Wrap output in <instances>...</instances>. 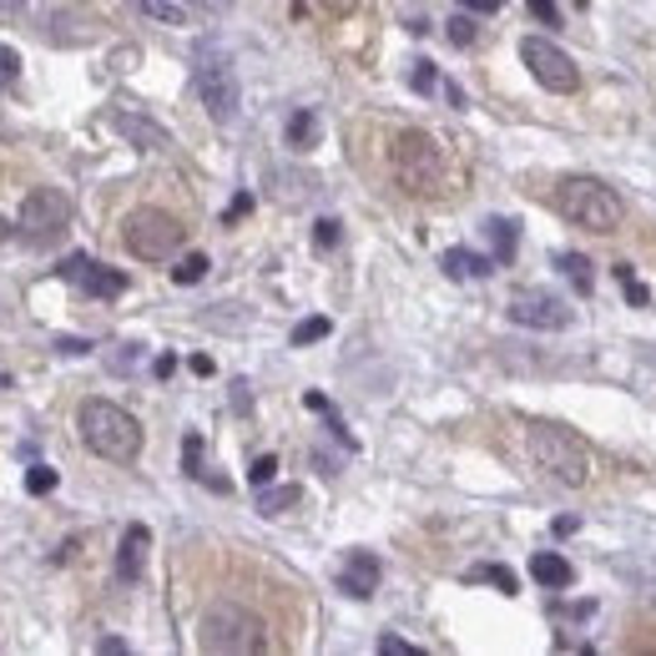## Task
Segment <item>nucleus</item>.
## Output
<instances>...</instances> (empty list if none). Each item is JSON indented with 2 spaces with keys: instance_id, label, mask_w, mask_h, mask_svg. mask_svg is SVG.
Masks as SVG:
<instances>
[{
  "instance_id": "nucleus-28",
  "label": "nucleus",
  "mask_w": 656,
  "mask_h": 656,
  "mask_svg": "<svg viewBox=\"0 0 656 656\" xmlns=\"http://www.w3.org/2000/svg\"><path fill=\"white\" fill-rule=\"evenodd\" d=\"M182 465H187V475L203 480V440H197V434H187V440H182Z\"/></svg>"
},
{
  "instance_id": "nucleus-17",
  "label": "nucleus",
  "mask_w": 656,
  "mask_h": 656,
  "mask_svg": "<svg viewBox=\"0 0 656 656\" xmlns=\"http://www.w3.org/2000/svg\"><path fill=\"white\" fill-rule=\"evenodd\" d=\"M556 268H561L566 283H571L581 299L585 293H596V273H591V262H585L581 252H556Z\"/></svg>"
},
{
  "instance_id": "nucleus-9",
  "label": "nucleus",
  "mask_w": 656,
  "mask_h": 656,
  "mask_svg": "<svg viewBox=\"0 0 656 656\" xmlns=\"http://www.w3.org/2000/svg\"><path fill=\"white\" fill-rule=\"evenodd\" d=\"M72 197L61 187H31L21 197V213H15V223H21L25 238H51V233H66V223H72Z\"/></svg>"
},
{
  "instance_id": "nucleus-16",
  "label": "nucleus",
  "mask_w": 656,
  "mask_h": 656,
  "mask_svg": "<svg viewBox=\"0 0 656 656\" xmlns=\"http://www.w3.org/2000/svg\"><path fill=\"white\" fill-rule=\"evenodd\" d=\"M440 268L450 278H460V283H465V278H485V273H495V262L490 258H480V252H470V248H450L440 258Z\"/></svg>"
},
{
  "instance_id": "nucleus-11",
  "label": "nucleus",
  "mask_w": 656,
  "mask_h": 656,
  "mask_svg": "<svg viewBox=\"0 0 656 656\" xmlns=\"http://www.w3.org/2000/svg\"><path fill=\"white\" fill-rule=\"evenodd\" d=\"M61 278H72V283H82L92 299H121L127 293V273H117V268H101V262H92L86 252H72V258L56 268Z\"/></svg>"
},
{
  "instance_id": "nucleus-25",
  "label": "nucleus",
  "mask_w": 656,
  "mask_h": 656,
  "mask_svg": "<svg viewBox=\"0 0 656 656\" xmlns=\"http://www.w3.org/2000/svg\"><path fill=\"white\" fill-rule=\"evenodd\" d=\"M329 329H334V323H329V319H303L299 323V329H293V344H319V338H329Z\"/></svg>"
},
{
  "instance_id": "nucleus-33",
  "label": "nucleus",
  "mask_w": 656,
  "mask_h": 656,
  "mask_svg": "<svg viewBox=\"0 0 656 656\" xmlns=\"http://www.w3.org/2000/svg\"><path fill=\"white\" fill-rule=\"evenodd\" d=\"M379 652L384 656H419V646H409L405 636H379Z\"/></svg>"
},
{
  "instance_id": "nucleus-19",
  "label": "nucleus",
  "mask_w": 656,
  "mask_h": 656,
  "mask_svg": "<svg viewBox=\"0 0 656 656\" xmlns=\"http://www.w3.org/2000/svg\"><path fill=\"white\" fill-rule=\"evenodd\" d=\"M137 11L152 15V21H162V25H187L192 21V11L182 6V0H137Z\"/></svg>"
},
{
  "instance_id": "nucleus-2",
  "label": "nucleus",
  "mask_w": 656,
  "mask_h": 656,
  "mask_svg": "<svg viewBox=\"0 0 656 656\" xmlns=\"http://www.w3.org/2000/svg\"><path fill=\"white\" fill-rule=\"evenodd\" d=\"M76 424H82L86 450L111 460V465H131V460L142 454V424L121 405H111V399H86Z\"/></svg>"
},
{
  "instance_id": "nucleus-8",
  "label": "nucleus",
  "mask_w": 656,
  "mask_h": 656,
  "mask_svg": "<svg viewBox=\"0 0 656 656\" xmlns=\"http://www.w3.org/2000/svg\"><path fill=\"white\" fill-rule=\"evenodd\" d=\"M520 61L530 66V76H536L546 92H556V96L581 92V72H576V61L566 56L561 46H550V41H540V36H525L520 41Z\"/></svg>"
},
{
  "instance_id": "nucleus-3",
  "label": "nucleus",
  "mask_w": 656,
  "mask_h": 656,
  "mask_svg": "<svg viewBox=\"0 0 656 656\" xmlns=\"http://www.w3.org/2000/svg\"><path fill=\"white\" fill-rule=\"evenodd\" d=\"M525 450H530V460H536L556 485L581 490L585 480H591V444L576 430H566V424H546V419L530 424V430H525Z\"/></svg>"
},
{
  "instance_id": "nucleus-18",
  "label": "nucleus",
  "mask_w": 656,
  "mask_h": 656,
  "mask_svg": "<svg viewBox=\"0 0 656 656\" xmlns=\"http://www.w3.org/2000/svg\"><path fill=\"white\" fill-rule=\"evenodd\" d=\"M299 501H303L299 485H273V490L262 485V490H258V515H268V520H273V515H288Z\"/></svg>"
},
{
  "instance_id": "nucleus-6",
  "label": "nucleus",
  "mask_w": 656,
  "mask_h": 656,
  "mask_svg": "<svg viewBox=\"0 0 656 656\" xmlns=\"http://www.w3.org/2000/svg\"><path fill=\"white\" fill-rule=\"evenodd\" d=\"M192 86H197L213 121L238 117V72H233V56L217 41H203V46L192 51Z\"/></svg>"
},
{
  "instance_id": "nucleus-42",
  "label": "nucleus",
  "mask_w": 656,
  "mask_h": 656,
  "mask_svg": "<svg viewBox=\"0 0 656 656\" xmlns=\"http://www.w3.org/2000/svg\"><path fill=\"white\" fill-rule=\"evenodd\" d=\"M6 233H15V223H11V217H0V238H6Z\"/></svg>"
},
{
  "instance_id": "nucleus-15",
  "label": "nucleus",
  "mask_w": 656,
  "mask_h": 656,
  "mask_svg": "<svg viewBox=\"0 0 656 656\" xmlns=\"http://www.w3.org/2000/svg\"><path fill=\"white\" fill-rule=\"evenodd\" d=\"M530 576H536L546 591H566V585L576 581V566L566 561V556H556V550H540V556H530Z\"/></svg>"
},
{
  "instance_id": "nucleus-14",
  "label": "nucleus",
  "mask_w": 656,
  "mask_h": 656,
  "mask_svg": "<svg viewBox=\"0 0 656 656\" xmlns=\"http://www.w3.org/2000/svg\"><path fill=\"white\" fill-rule=\"evenodd\" d=\"M111 131L127 137L131 147H142V152H162V147H172L168 127H157L152 117H131V111H111Z\"/></svg>"
},
{
  "instance_id": "nucleus-31",
  "label": "nucleus",
  "mask_w": 656,
  "mask_h": 656,
  "mask_svg": "<svg viewBox=\"0 0 656 656\" xmlns=\"http://www.w3.org/2000/svg\"><path fill=\"white\" fill-rule=\"evenodd\" d=\"M450 41H454V46H475V21H470V15H454V21H450Z\"/></svg>"
},
{
  "instance_id": "nucleus-40",
  "label": "nucleus",
  "mask_w": 656,
  "mask_h": 656,
  "mask_svg": "<svg viewBox=\"0 0 656 656\" xmlns=\"http://www.w3.org/2000/svg\"><path fill=\"white\" fill-rule=\"evenodd\" d=\"M15 15H25V0H0V21H15Z\"/></svg>"
},
{
  "instance_id": "nucleus-29",
  "label": "nucleus",
  "mask_w": 656,
  "mask_h": 656,
  "mask_svg": "<svg viewBox=\"0 0 656 656\" xmlns=\"http://www.w3.org/2000/svg\"><path fill=\"white\" fill-rule=\"evenodd\" d=\"M273 475H278V460H273V454H258V460H252V470H248V480H252V485H273Z\"/></svg>"
},
{
  "instance_id": "nucleus-38",
  "label": "nucleus",
  "mask_w": 656,
  "mask_h": 656,
  "mask_svg": "<svg viewBox=\"0 0 656 656\" xmlns=\"http://www.w3.org/2000/svg\"><path fill=\"white\" fill-rule=\"evenodd\" d=\"M248 207H252V197L243 192V197H233V207H227V223H238V217H248Z\"/></svg>"
},
{
  "instance_id": "nucleus-37",
  "label": "nucleus",
  "mask_w": 656,
  "mask_h": 656,
  "mask_svg": "<svg viewBox=\"0 0 656 656\" xmlns=\"http://www.w3.org/2000/svg\"><path fill=\"white\" fill-rule=\"evenodd\" d=\"M56 354H92V344H86V338H56Z\"/></svg>"
},
{
  "instance_id": "nucleus-41",
  "label": "nucleus",
  "mask_w": 656,
  "mask_h": 656,
  "mask_svg": "<svg viewBox=\"0 0 656 656\" xmlns=\"http://www.w3.org/2000/svg\"><path fill=\"white\" fill-rule=\"evenodd\" d=\"M96 652H107V656H121V652H127V642H121V636H107V642L96 646Z\"/></svg>"
},
{
  "instance_id": "nucleus-32",
  "label": "nucleus",
  "mask_w": 656,
  "mask_h": 656,
  "mask_svg": "<svg viewBox=\"0 0 656 656\" xmlns=\"http://www.w3.org/2000/svg\"><path fill=\"white\" fill-rule=\"evenodd\" d=\"M313 243H319L323 252L334 248V243H338V223H334V217H323V223H313Z\"/></svg>"
},
{
  "instance_id": "nucleus-35",
  "label": "nucleus",
  "mask_w": 656,
  "mask_h": 656,
  "mask_svg": "<svg viewBox=\"0 0 656 656\" xmlns=\"http://www.w3.org/2000/svg\"><path fill=\"white\" fill-rule=\"evenodd\" d=\"M530 15L546 25H561V11H556V0H530Z\"/></svg>"
},
{
  "instance_id": "nucleus-13",
  "label": "nucleus",
  "mask_w": 656,
  "mask_h": 656,
  "mask_svg": "<svg viewBox=\"0 0 656 656\" xmlns=\"http://www.w3.org/2000/svg\"><path fill=\"white\" fill-rule=\"evenodd\" d=\"M147 550H152V530L147 525H127V536L117 546V581H142L147 571Z\"/></svg>"
},
{
  "instance_id": "nucleus-21",
  "label": "nucleus",
  "mask_w": 656,
  "mask_h": 656,
  "mask_svg": "<svg viewBox=\"0 0 656 656\" xmlns=\"http://www.w3.org/2000/svg\"><path fill=\"white\" fill-rule=\"evenodd\" d=\"M611 273H616V283H621V293H626V303H632V309H652V293H646V283L632 273V268H626V262H616Z\"/></svg>"
},
{
  "instance_id": "nucleus-39",
  "label": "nucleus",
  "mask_w": 656,
  "mask_h": 656,
  "mask_svg": "<svg viewBox=\"0 0 656 656\" xmlns=\"http://www.w3.org/2000/svg\"><path fill=\"white\" fill-rule=\"evenodd\" d=\"M319 6H323V11H329V15H348V11H354V6H358V0H319Z\"/></svg>"
},
{
  "instance_id": "nucleus-4",
  "label": "nucleus",
  "mask_w": 656,
  "mask_h": 656,
  "mask_svg": "<svg viewBox=\"0 0 656 656\" xmlns=\"http://www.w3.org/2000/svg\"><path fill=\"white\" fill-rule=\"evenodd\" d=\"M550 207L566 217V223L585 227V233H616L626 223V203L596 178H566L561 187L550 192Z\"/></svg>"
},
{
  "instance_id": "nucleus-26",
  "label": "nucleus",
  "mask_w": 656,
  "mask_h": 656,
  "mask_svg": "<svg viewBox=\"0 0 656 656\" xmlns=\"http://www.w3.org/2000/svg\"><path fill=\"white\" fill-rule=\"evenodd\" d=\"M25 490H31V495H51V490H56V470H51V465H31V470H25Z\"/></svg>"
},
{
  "instance_id": "nucleus-12",
  "label": "nucleus",
  "mask_w": 656,
  "mask_h": 656,
  "mask_svg": "<svg viewBox=\"0 0 656 656\" xmlns=\"http://www.w3.org/2000/svg\"><path fill=\"white\" fill-rule=\"evenodd\" d=\"M379 576H384L379 556H369V550H354V556L344 561V571H338V591H344V596H354V601H369L374 591H379Z\"/></svg>"
},
{
  "instance_id": "nucleus-30",
  "label": "nucleus",
  "mask_w": 656,
  "mask_h": 656,
  "mask_svg": "<svg viewBox=\"0 0 656 656\" xmlns=\"http://www.w3.org/2000/svg\"><path fill=\"white\" fill-rule=\"evenodd\" d=\"M15 76H21V56H15L11 46H0V92L15 86Z\"/></svg>"
},
{
  "instance_id": "nucleus-5",
  "label": "nucleus",
  "mask_w": 656,
  "mask_h": 656,
  "mask_svg": "<svg viewBox=\"0 0 656 656\" xmlns=\"http://www.w3.org/2000/svg\"><path fill=\"white\" fill-rule=\"evenodd\" d=\"M197 646H203V652H217V656H258L273 642H268V626H262L248 606L217 601V606H207L203 626H197Z\"/></svg>"
},
{
  "instance_id": "nucleus-36",
  "label": "nucleus",
  "mask_w": 656,
  "mask_h": 656,
  "mask_svg": "<svg viewBox=\"0 0 656 656\" xmlns=\"http://www.w3.org/2000/svg\"><path fill=\"white\" fill-rule=\"evenodd\" d=\"M460 11H475V15H495L501 11V0H454Z\"/></svg>"
},
{
  "instance_id": "nucleus-10",
  "label": "nucleus",
  "mask_w": 656,
  "mask_h": 656,
  "mask_svg": "<svg viewBox=\"0 0 656 656\" xmlns=\"http://www.w3.org/2000/svg\"><path fill=\"white\" fill-rule=\"evenodd\" d=\"M505 313H510V323L536 329V334H561V329H571V319H576V313L566 309V299H556V293H546V288H515Z\"/></svg>"
},
{
  "instance_id": "nucleus-22",
  "label": "nucleus",
  "mask_w": 656,
  "mask_h": 656,
  "mask_svg": "<svg viewBox=\"0 0 656 656\" xmlns=\"http://www.w3.org/2000/svg\"><path fill=\"white\" fill-rule=\"evenodd\" d=\"M485 233H490V243H495V258L510 262L515 258V223H505V217H490Z\"/></svg>"
},
{
  "instance_id": "nucleus-34",
  "label": "nucleus",
  "mask_w": 656,
  "mask_h": 656,
  "mask_svg": "<svg viewBox=\"0 0 656 656\" xmlns=\"http://www.w3.org/2000/svg\"><path fill=\"white\" fill-rule=\"evenodd\" d=\"M187 11H203V15H227L233 11V0H182Z\"/></svg>"
},
{
  "instance_id": "nucleus-20",
  "label": "nucleus",
  "mask_w": 656,
  "mask_h": 656,
  "mask_svg": "<svg viewBox=\"0 0 656 656\" xmlns=\"http://www.w3.org/2000/svg\"><path fill=\"white\" fill-rule=\"evenodd\" d=\"M313 142H319V117H313V111H293V117H288V147L309 152Z\"/></svg>"
},
{
  "instance_id": "nucleus-24",
  "label": "nucleus",
  "mask_w": 656,
  "mask_h": 656,
  "mask_svg": "<svg viewBox=\"0 0 656 656\" xmlns=\"http://www.w3.org/2000/svg\"><path fill=\"white\" fill-rule=\"evenodd\" d=\"M470 581H490L495 591H505V596H515V591H520L515 571H505V566H475V571H470Z\"/></svg>"
},
{
  "instance_id": "nucleus-27",
  "label": "nucleus",
  "mask_w": 656,
  "mask_h": 656,
  "mask_svg": "<svg viewBox=\"0 0 656 656\" xmlns=\"http://www.w3.org/2000/svg\"><path fill=\"white\" fill-rule=\"evenodd\" d=\"M409 86H415V92H424V96H430L434 86H440V72H434V61H419L415 72H409Z\"/></svg>"
},
{
  "instance_id": "nucleus-1",
  "label": "nucleus",
  "mask_w": 656,
  "mask_h": 656,
  "mask_svg": "<svg viewBox=\"0 0 656 656\" xmlns=\"http://www.w3.org/2000/svg\"><path fill=\"white\" fill-rule=\"evenodd\" d=\"M389 172L394 182L409 192V197H440L444 182H450V168H444V147L434 142L430 131H394L389 147Z\"/></svg>"
},
{
  "instance_id": "nucleus-7",
  "label": "nucleus",
  "mask_w": 656,
  "mask_h": 656,
  "mask_svg": "<svg viewBox=\"0 0 656 656\" xmlns=\"http://www.w3.org/2000/svg\"><path fill=\"white\" fill-rule=\"evenodd\" d=\"M182 238H187V227L172 213H162V207H137V213L127 217V227H121L127 252L142 262H168L172 252L182 248Z\"/></svg>"
},
{
  "instance_id": "nucleus-23",
  "label": "nucleus",
  "mask_w": 656,
  "mask_h": 656,
  "mask_svg": "<svg viewBox=\"0 0 656 656\" xmlns=\"http://www.w3.org/2000/svg\"><path fill=\"white\" fill-rule=\"evenodd\" d=\"M207 268H213V262H207V252H187V258H178V268H172V283H203L207 278Z\"/></svg>"
}]
</instances>
